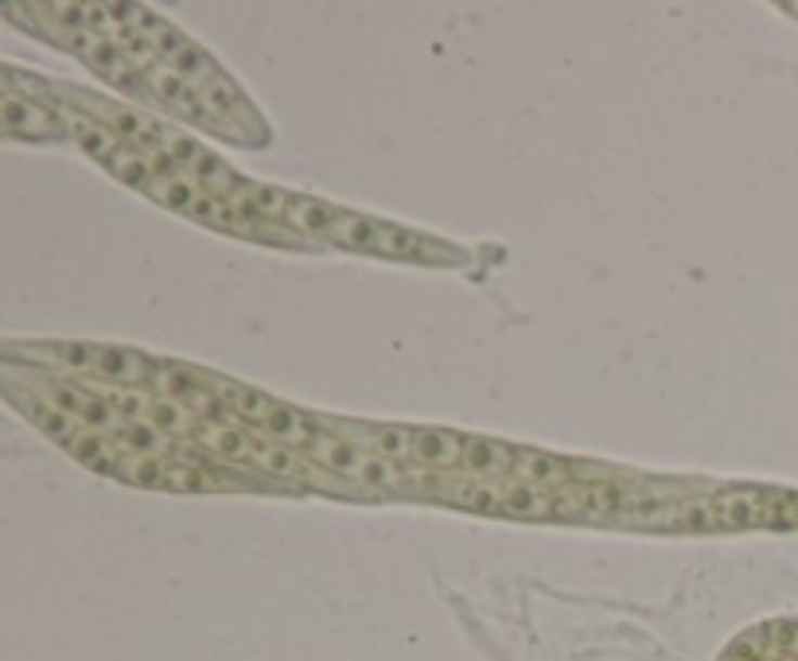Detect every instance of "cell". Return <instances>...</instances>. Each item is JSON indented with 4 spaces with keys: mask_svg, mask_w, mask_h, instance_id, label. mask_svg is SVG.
Segmentation results:
<instances>
[{
    "mask_svg": "<svg viewBox=\"0 0 798 661\" xmlns=\"http://www.w3.org/2000/svg\"><path fill=\"white\" fill-rule=\"evenodd\" d=\"M160 487H168V491H215V487H222V479H215L210 471H200V467L168 463V467H164Z\"/></svg>",
    "mask_w": 798,
    "mask_h": 661,
    "instance_id": "cell-11",
    "label": "cell"
},
{
    "mask_svg": "<svg viewBox=\"0 0 798 661\" xmlns=\"http://www.w3.org/2000/svg\"><path fill=\"white\" fill-rule=\"evenodd\" d=\"M153 428H160V432H188L191 428V413L183 401H171V397H156L153 401Z\"/></svg>",
    "mask_w": 798,
    "mask_h": 661,
    "instance_id": "cell-13",
    "label": "cell"
},
{
    "mask_svg": "<svg viewBox=\"0 0 798 661\" xmlns=\"http://www.w3.org/2000/svg\"><path fill=\"white\" fill-rule=\"evenodd\" d=\"M227 401H230V409H234V413L246 416L249 425H266L269 416H273V409H276L273 397L257 393V389H234V393H227Z\"/></svg>",
    "mask_w": 798,
    "mask_h": 661,
    "instance_id": "cell-12",
    "label": "cell"
},
{
    "mask_svg": "<svg viewBox=\"0 0 798 661\" xmlns=\"http://www.w3.org/2000/svg\"><path fill=\"white\" fill-rule=\"evenodd\" d=\"M254 463H257V467H266V471H276V475H296V471H300V459H296L293 452H285V448H257Z\"/></svg>",
    "mask_w": 798,
    "mask_h": 661,
    "instance_id": "cell-20",
    "label": "cell"
},
{
    "mask_svg": "<svg viewBox=\"0 0 798 661\" xmlns=\"http://www.w3.org/2000/svg\"><path fill=\"white\" fill-rule=\"evenodd\" d=\"M121 444L129 448V455H153L156 448H160V428L141 425V420H125Z\"/></svg>",
    "mask_w": 798,
    "mask_h": 661,
    "instance_id": "cell-15",
    "label": "cell"
},
{
    "mask_svg": "<svg viewBox=\"0 0 798 661\" xmlns=\"http://www.w3.org/2000/svg\"><path fill=\"white\" fill-rule=\"evenodd\" d=\"M67 125H70V137H75V144L78 148L86 152V156H90V160H98V164H105V168H110V164H114V156L117 152L125 148V141L121 137H117L114 129H105V125H98V121H90V117H82V114H75V109H67Z\"/></svg>",
    "mask_w": 798,
    "mask_h": 661,
    "instance_id": "cell-4",
    "label": "cell"
},
{
    "mask_svg": "<svg viewBox=\"0 0 798 661\" xmlns=\"http://www.w3.org/2000/svg\"><path fill=\"white\" fill-rule=\"evenodd\" d=\"M518 467H523L533 482H561V479H565V463L550 459V455H542V452L523 455V459H518Z\"/></svg>",
    "mask_w": 798,
    "mask_h": 661,
    "instance_id": "cell-19",
    "label": "cell"
},
{
    "mask_svg": "<svg viewBox=\"0 0 798 661\" xmlns=\"http://www.w3.org/2000/svg\"><path fill=\"white\" fill-rule=\"evenodd\" d=\"M464 463L472 471H494L503 459V448L491 444V440H464Z\"/></svg>",
    "mask_w": 798,
    "mask_h": 661,
    "instance_id": "cell-18",
    "label": "cell"
},
{
    "mask_svg": "<svg viewBox=\"0 0 798 661\" xmlns=\"http://www.w3.org/2000/svg\"><path fill=\"white\" fill-rule=\"evenodd\" d=\"M460 506H467V510H476V514H494L499 506H503V494L494 491V487H472V491L460 494Z\"/></svg>",
    "mask_w": 798,
    "mask_h": 661,
    "instance_id": "cell-21",
    "label": "cell"
},
{
    "mask_svg": "<svg viewBox=\"0 0 798 661\" xmlns=\"http://www.w3.org/2000/svg\"><path fill=\"white\" fill-rule=\"evenodd\" d=\"M335 218H339V207H327V203H320V198H300L293 195L288 198V210L281 222H288V226L305 230V234H327V230L335 226Z\"/></svg>",
    "mask_w": 798,
    "mask_h": 661,
    "instance_id": "cell-7",
    "label": "cell"
},
{
    "mask_svg": "<svg viewBox=\"0 0 798 661\" xmlns=\"http://www.w3.org/2000/svg\"><path fill=\"white\" fill-rule=\"evenodd\" d=\"M4 129L24 141H63L70 137V125L59 114H51L48 105L20 98L16 90H4Z\"/></svg>",
    "mask_w": 798,
    "mask_h": 661,
    "instance_id": "cell-3",
    "label": "cell"
},
{
    "mask_svg": "<svg viewBox=\"0 0 798 661\" xmlns=\"http://www.w3.org/2000/svg\"><path fill=\"white\" fill-rule=\"evenodd\" d=\"M105 401H110L125 420H144V416H153V397H144L141 389H114V393H105Z\"/></svg>",
    "mask_w": 798,
    "mask_h": 661,
    "instance_id": "cell-16",
    "label": "cell"
},
{
    "mask_svg": "<svg viewBox=\"0 0 798 661\" xmlns=\"http://www.w3.org/2000/svg\"><path fill=\"white\" fill-rule=\"evenodd\" d=\"M67 448L86 463V467H94V471H105V475H121L125 471V452H121V448H114L110 440H102V436H94V432H78Z\"/></svg>",
    "mask_w": 798,
    "mask_h": 661,
    "instance_id": "cell-6",
    "label": "cell"
},
{
    "mask_svg": "<svg viewBox=\"0 0 798 661\" xmlns=\"http://www.w3.org/2000/svg\"><path fill=\"white\" fill-rule=\"evenodd\" d=\"M413 440H417V432H409L401 425H386L374 432V448H378L382 459H401L406 452H413Z\"/></svg>",
    "mask_w": 798,
    "mask_h": 661,
    "instance_id": "cell-14",
    "label": "cell"
},
{
    "mask_svg": "<svg viewBox=\"0 0 798 661\" xmlns=\"http://www.w3.org/2000/svg\"><path fill=\"white\" fill-rule=\"evenodd\" d=\"M312 459H320L323 467H332L343 479H359V482H398V471H394L386 459H374V455H362L359 448L343 444L335 436H320L312 444Z\"/></svg>",
    "mask_w": 798,
    "mask_h": 661,
    "instance_id": "cell-2",
    "label": "cell"
},
{
    "mask_svg": "<svg viewBox=\"0 0 798 661\" xmlns=\"http://www.w3.org/2000/svg\"><path fill=\"white\" fill-rule=\"evenodd\" d=\"M94 374L117 381V386H137V381H144L153 370H149V362H144L141 354H129V350H114V347H98Z\"/></svg>",
    "mask_w": 798,
    "mask_h": 661,
    "instance_id": "cell-5",
    "label": "cell"
},
{
    "mask_svg": "<svg viewBox=\"0 0 798 661\" xmlns=\"http://www.w3.org/2000/svg\"><path fill=\"white\" fill-rule=\"evenodd\" d=\"M413 455L425 463H437V467H448V463L464 459V440L452 432H437V428H421L417 440H413Z\"/></svg>",
    "mask_w": 798,
    "mask_h": 661,
    "instance_id": "cell-8",
    "label": "cell"
},
{
    "mask_svg": "<svg viewBox=\"0 0 798 661\" xmlns=\"http://www.w3.org/2000/svg\"><path fill=\"white\" fill-rule=\"evenodd\" d=\"M261 428H266L269 436H276V440H285V444H308V448H312L316 440H320V436H316V428H312V420H308V416H300L296 409H285V405H276L273 416H269Z\"/></svg>",
    "mask_w": 798,
    "mask_h": 661,
    "instance_id": "cell-9",
    "label": "cell"
},
{
    "mask_svg": "<svg viewBox=\"0 0 798 661\" xmlns=\"http://www.w3.org/2000/svg\"><path fill=\"white\" fill-rule=\"evenodd\" d=\"M335 246L359 249V254H378L390 257V261H417V264H460L464 254L437 237L417 234V230H401L390 226V222H374L366 215H347L339 210L335 226L327 230Z\"/></svg>",
    "mask_w": 798,
    "mask_h": 661,
    "instance_id": "cell-1",
    "label": "cell"
},
{
    "mask_svg": "<svg viewBox=\"0 0 798 661\" xmlns=\"http://www.w3.org/2000/svg\"><path fill=\"white\" fill-rule=\"evenodd\" d=\"M203 440H207L210 448H215V452L219 455H227V459H246V463H254V440H249L246 432H242V428H207V432H203Z\"/></svg>",
    "mask_w": 798,
    "mask_h": 661,
    "instance_id": "cell-10",
    "label": "cell"
},
{
    "mask_svg": "<svg viewBox=\"0 0 798 661\" xmlns=\"http://www.w3.org/2000/svg\"><path fill=\"white\" fill-rule=\"evenodd\" d=\"M503 510H511V514H545V510H550V502L538 494V487H526V482H518V487H506Z\"/></svg>",
    "mask_w": 798,
    "mask_h": 661,
    "instance_id": "cell-17",
    "label": "cell"
}]
</instances>
